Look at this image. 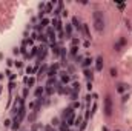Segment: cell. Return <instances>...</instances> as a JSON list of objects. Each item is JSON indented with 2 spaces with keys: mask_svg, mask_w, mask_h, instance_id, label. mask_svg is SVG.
Listing matches in <instances>:
<instances>
[{
  "mask_svg": "<svg viewBox=\"0 0 132 131\" xmlns=\"http://www.w3.org/2000/svg\"><path fill=\"white\" fill-rule=\"evenodd\" d=\"M94 28L97 33H103L104 31V16L103 11H95L94 12Z\"/></svg>",
  "mask_w": 132,
  "mask_h": 131,
  "instance_id": "6da1fadb",
  "label": "cell"
},
{
  "mask_svg": "<svg viewBox=\"0 0 132 131\" xmlns=\"http://www.w3.org/2000/svg\"><path fill=\"white\" fill-rule=\"evenodd\" d=\"M112 111H114V108H112V96L108 94L104 97V116L106 117H111L112 116Z\"/></svg>",
  "mask_w": 132,
  "mask_h": 131,
  "instance_id": "7a4b0ae2",
  "label": "cell"
},
{
  "mask_svg": "<svg viewBox=\"0 0 132 131\" xmlns=\"http://www.w3.org/2000/svg\"><path fill=\"white\" fill-rule=\"evenodd\" d=\"M60 83H63V85H66V83H69L71 82V76H69V72L68 71H62L60 72Z\"/></svg>",
  "mask_w": 132,
  "mask_h": 131,
  "instance_id": "3957f363",
  "label": "cell"
},
{
  "mask_svg": "<svg viewBox=\"0 0 132 131\" xmlns=\"http://www.w3.org/2000/svg\"><path fill=\"white\" fill-rule=\"evenodd\" d=\"M45 34H46L48 40H51V43H55V31L52 30V26H51V28H48Z\"/></svg>",
  "mask_w": 132,
  "mask_h": 131,
  "instance_id": "277c9868",
  "label": "cell"
},
{
  "mask_svg": "<svg viewBox=\"0 0 132 131\" xmlns=\"http://www.w3.org/2000/svg\"><path fill=\"white\" fill-rule=\"evenodd\" d=\"M51 23H52V30H54V31H59V33L62 31V22H60V19L55 17Z\"/></svg>",
  "mask_w": 132,
  "mask_h": 131,
  "instance_id": "5b68a950",
  "label": "cell"
},
{
  "mask_svg": "<svg viewBox=\"0 0 132 131\" xmlns=\"http://www.w3.org/2000/svg\"><path fill=\"white\" fill-rule=\"evenodd\" d=\"M103 63H104V60H103V57L98 56L97 59H95V71H103Z\"/></svg>",
  "mask_w": 132,
  "mask_h": 131,
  "instance_id": "8992f818",
  "label": "cell"
},
{
  "mask_svg": "<svg viewBox=\"0 0 132 131\" xmlns=\"http://www.w3.org/2000/svg\"><path fill=\"white\" fill-rule=\"evenodd\" d=\"M48 25H49V20H48L46 17H43V19L40 20V23H38V26H37V30H38V31H43V30H45V28H46Z\"/></svg>",
  "mask_w": 132,
  "mask_h": 131,
  "instance_id": "52a82bcc",
  "label": "cell"
},
{
  "mask_svg": "<svg viewBox=\"0 0 132 131\" xmlns=\"http://www.w3.org/2000/svg\"><path fill=\"white\" fill-rule=\"evenodd\" d=\"M51 49H52V54L55 57H59L60 56V51H62V46H59L57 43H51Z\"/></svg>",
  "mask_w": 132,
  "mask_h": 131,
  "instance_id": "ba28073f",
  "label": "cell"
},
{
  "mask_svg": "<svg viewBox=\"0 0 132 131\" xmlns=\"http://www.w3.org/2000/svg\"><path fill=\"white\" fill-rule=\"evenodd\" d=\"M72 26L75 30H78V33H81V23H80L78 17H72Z\"/></svg>",
  "mask_w": 132,
  "mask_h": 131,
  "instance_id": "9c48e42d",
  "label": "cell"
},
{
  "mask_svg": "<svg viewBox=\"0 0 132 131\" xmlns=\"http://www.w3.org/2000/svg\"><path fill=\"white\" fill-rule=\"evenodd\" d=\"M34 96H35L37 99H40L42 96H45V86H38V88H35Z\"/></svg>",
  "mask_w": 132,
  "mask_h": 131,
  "instance_id": "30bf717a",
  "label": "cell"
},
{
  "mask_svg": "<svg viewBox=\"0 0 132 131\" xmlns=\"http://www.w3.org/2000/svg\"><path fill=\"white\" fill-rule=\"evenodd\" d=\"M20 122H22V120H20L17 116H14V120H12V125H11V128H12L14 131H17L19 128H20Z\"/></svg>",
  "mask_w": 132,
  "mask_h": 131,
  "instance_id": "8fae6325",
  "label": "cell"
},
{
  "mask_svg": "<svg viewBox=\"0 0 132 131\" xmlns=\"http://www.w3.org/2000/svg\"><path fill=\"white\" fill-rule=\"evenodd\" d=\"M54 5H55V2H52V3H45L43 14H49V12H52V8H54Z\"/></svg>",
  "mask_w": 132,
  "mask_h": 131,
  "instance_id": "7c38bea8",
  "label": "cell"
},
{
  "mask_svg": "<svg viewBox=\"0 0 132 131\" xmlns=\"http://www.w3.org/2000/svg\"><path fill=\"white\" fill-rule=\"evenodd\" d=\"M83 74H85V77L88 79V82H92V79H94V72H92V69H88V68H86Z\"/></svg>",
  "mask_w": 132,
  "mask_h": 131,
  "instance_id": "4fadbf2b",
  "label": "cell"
},
{
  "mask_svg": "<svg viewBox=\"0 0 132 131\" xmlns=\"http://www.w3.org/2000/svg\"><path fill=\"white\" fill-rule=\"evenodd\" d=\"M26 119H28V122H29V123H34V122H35V119H37V113H35V111H31V113L28 114V117H26Z\"/></svg>",
  "mask_w": 132,
  "mask_h": 131,
  "instance_id": "5bb4252c",
  "label": "cell"
},
{
  "mask_svg": "<svg viewBox=\"0 0 132 131\" xmlns=\"http://www.w3.org/2000/svg\"><path fill=\"white\" fill-rule=\"evenodd\" d=\"M72 114H75V113H74V110H72L71 106H69V108H66V110H63V117H65V119H68V117H69V116H72Z\"/></svg>",
  "mask_w": 132,
  "mask_h": 131,
  "instance_id": "9a60e30c",
  "label": "cell"
},
{
  "mask_svg": "<svg viewBox=\"0 0 132 131\" xmlns=\"http://www.w3.org/2000/svg\"><path fill=\"white\" fill-rule=\"evenodd\" d=\"M65 34L68 39H71V35H72V25H66L65 26Z\"/></svg>",
  "mask_w": 132,
  "mask_h": 131,
  "instance_id": "2e32d148",
  "label": "cell"
},
{
  "mask_svg": "<svg viewBox=\"0 0 132 131\" xmlns=\"http://www.w3.org/2000/svg\"><path fill=\"white\" fill-rule=\"evenodd\" d=\"M45 93H46L48 96L54 94V93H55V86H45Z\"/></svg>",
  "mask_w": 132,
  "mask_h": 131,
  "instance_id": "e0dca14e",
  "label": "cell"
},
{
  "mask_svg": "<svg viewBox=\"0 0 132 131\" xmlns=\"http://www.w3.org/2000/svg\"><path fill=\"white\" fill-rule=\"evenodd\" d=\"M52 85H54V86L57 85V80H55V77H49V79H48V82H46V86H52Z\"/></svg>",
  "mask_w": 132,
  "mask_h": 131,
  "instance_id": "ac0fdd59",
  "label": "cell"
},
{
  "mask_svg": "<svg viewBox=\"0 0 132 131\" xmlns=\"http://www.w3.org/2000/svg\"><path fill=\"white\" fill-rule=\"evenodd\" d=\"M46 76H48V79H49V77H55V76H57V71L52 69V68H49L48 72H46Z\"/></svg>",
  "mask_w": 132,
  "mask_h": 131,
  "instance_id": "d6986e66",
  "label": "cell"
},
{
  "mask_svg": "<svg viewBox=\"0 0 132 131\" xmlns=\"http://www.w3.org/2000/svg\"><path fill=\"white\" fill-rule=\"evenodd\" d=\"M91 63H92V59H85V60L81 62V66H83V68L86 69V68H88V66L91 65Z\"/></svg>",
  "mask_w": 132,
  "mask_h": 131,
  "instance_id": "ffe728a7",
  "label": "cell"
},
{
  "mask_svg": "<svg viewBox=\"0 0 132 131\" xmlns=\"http://www.w3.org/2000/svg\"><path fill=\"white\" fill-rule=\"evenodd\" d=\"M77 53H78V46H72L71 51H69V54H71L72 57H77Z\"/></svg>",
  "mask_w": 132,
  "mask_h": 131,
  "instance_id": "44dd1931",
  "label": "cell"
},
{
  "mask_svg": "<svg viewBox=\"0 0 132 131\" xmlns=\"http://www.w3.org/2000/svg\"><path fill=\"white\" fill-rule=\"evenodd\" d=\"M71 88H72V91H75V93H80V83H78V82H74Z\"/></svg>",
  "mask_w": 132,
  "mask_h": 131,
  "instance_id": "7402d4cb",
  "label": "cell"
},
{
  "mask_svg": "<svg viewBox=\"0 0 132 131\" xmlns=\"http://www.w3.org/2000/svg\"><path fill=\"white\" fill-rule=\"evenodd\" d=\"M60 131H69V127H68L66 120H63V122L60 123Z\"/></svg>",
  "mask_w": 132,
  "mask_h": 131,
  "instance_id": "603a6c76",
  "label": "cell"
},
{
  "mask_svg": "<svg viewBox=\"0 0 132 131\" xmlns=\"http://www.w3.org/2000/svg\"><path fill=\"white\" fill-rule=\"evenodd\" d=\"M125 90H126V85H123V83H118L117 85V91L118 93H125Z\"/></svg>",
  "mask_w": 132,
  "mask_h": 131,
  "instance_id": "cb8c5ba5",
  "label": "cell"
},
{
  "mask_svg": "<svg viewBox=\"0 0 132 131\" xmlns=\"http://www.w3.org/2000/svg\"><path fill=\"white\" fill-rule=\"evenodd\" d=\"M34 83H35V79H34V77H28L26 85H28V86H34Z\"/></svg>",
  "mask_w": 132,
  "mask_h": 131,
  "instance_id": "d4e9b609",
  "label": "cell"
},
{
  "mask_svg": "<svg viewBox=\"0 0 132 131\" xmlns=\"http://www.w3.org/2000/svg\"><path fill=\"white\" fill-rule=\"evenodd\" d=\"M52 127H60V120H59L57 117L52 119Z\"/></svg>",
  "mask_w": 132,
  "mask_h": 131,
  "instance_id": "484cf974",
  "label": "cell"
},
{
  "mask_svg": "<svg viewBox=\"0 0 132 131\" xmlns=\"http://www.w3.org/2000/svg\"><path fill=\"white\" fill-rule=\"evenodd\" d=\"M83 60H85V57H83V56H77V57H75V62H77V63H80V65H81V62H83Z\"/></svg>",
  "mask_w": 132,
  "mask_h": 131,
  "instance_id": "4316f807",
  "label": "cell"
},
{
  "mask_svg": "<svg viewBox=\"0 0 132 131\" xmlns=\"http://www.w3.org/2000/svg\"><path fill=\"white\" fill-rule=\"evenodd\" d=\"M121 48H123V46H121V45H120L118 42H117V43L114 45V49H115V51H121Z\"/></svg>",
  "mask_w": 132,
  "mask_h": 131,
  "instance_id": "83f0119b",
  "label": "cell"
},
{
  "mask_svg": "<svg viewBox=\"0 0 132 131\" xmlns=\"http://www.w3.org/2000/svg\"><path fill=\"white\" fill-rule=\"evenodd\" d=\"M28 94H29V90H28V88H25V90H23V96H22V97L26 99V97H28Z\"/></svg>",
  "mask_w": 132,
  "mask_h": 131,
  "instance_id": "f1b7e54d",
  "label": "cell"
},
{
  "mask_svg": "<svg viewBox=\"0 0 132 131\" xmlns=\"http://www.w3.org/2000/svg\"><path fill=\"white\" fill-rule=\"evenodd\" d=\"M109 72H111V76H112V77H115V76H117V69H115V68H111V71H109Z\"/></svg>",
  "mask_w": 132,
  "mask_h": 131,
  "instance_id": "f546056e",
  "label": "cell"
},
{
  "mask_svg": "<svg viewBox=\"0 0 132 131\" xmlns=\"http://www.w3.org/2000/svg\"><path fill=\"white\" fill-rule=\"evenodd\" d=\"M51 68H52V69H55V71H59V69H60V63H54Z\"/></svg>",
  "mask_w": 132,
  "mask_h": 131,
  "instance_id": "4dcf8cb0",
  "label": "cell"
},
{
  "mask_svg": "<svg viewBox=\"0 0 132 131\" xmlns=\"http://www.w3.org/2000/svg\"><path fill=\"white\" fill-rule=\"evenodd\" d=\"M45 131H54V127L52 125H48V127H45Z\"/></svg>",
  "mask_w": 132,
  "mask_h": 131,
  "instance_id": "1f68e13d",
  "label": "cell"
},
{
  "mask_svg": "<svg viewBox=\"0 0 132 131\" xmlns=\"http://www.w3.org/2000/svg\"><path fill=\"white\" fill-rule=\"evenodd\" d=\"M78 106H80V103H78V102H74V103H72V106H71V108H72V110H74V108H78Z\"/></svg>",
  "mask_w": 132,
  "mask_h": 131,
  "instance_id": "d6a6232c",
  "label": "cell"
},
{
  "mask_svg": "<svg viewBox=\"0 0 132 131\" xmlns=\"http://www.w3.org/2000/svg\"><path fill=\"white\" fill-rule=\"evenodd\" d=\"M65 35H66V34L63 33V31H60V33H59V39H66Z\"/></svg>",
  "mask_w": 132,
  "mask_h": 131,
  "instance_id": "836d02e7",
  "label": "cell"
},
{
  "mask_svg": "<svg viewBox=\"0 0 132 131\" xmlns=\"http://www.w3.org/2000/svg\"><path fill=\"white\" fill-rule=\"evenodd\" d=\"M11 123H12L11 120H5V127H6V128H8V127H11Z\"/></svg>",
  "mask_w": 132,
  "mask_h": 131,
  "instance_id": "e575fe53",
  "label": "cell"
},
{
  "mask_svg": "<svg viewBox=\"0 0 132 131\" xmlns=\"http://www.w3.org/2000/svg\"><path fill=\"white\" fill-rule=\"evenodd\" d=\"M12 53H14V54H19V53H20V48H14Z\"/></svg>",
  "mask_w": 132,
  "mask_h": 131,
  "instance_id": "d590c367",
  "label": "cell"
},
{
  "mask_svg": "<svg viewBox=\"0 0 132 131\" xmlns=\"http://www.w3.org/2000/svg\"><path fill=\"white\" fill-rule=\"evenodd\" d=\"M15 66H17V68H22L23 63H22V62H15Z\"/></svg>",
  "mask_w": 132,
  "mask_h": 131,
  "instance_id": "8d00e7d4",
  "label": "cell"
},
{
  "mask_svg": "<svg viewBox=\"0 0 132 131\" xmlns=\"http://www.w3.org/2000/svg\"><path fill=\"white\" fill-rule=\"evenodd\" d=\"M2 79H3V72H0V80H2Z\"/></svg>",
  "mask_w": 132,
  "mask_h": 131,
  "instance_id": "74e56055",
  "label": "cell"
},
{
  "mask_svg": "<svg viewBox=\"0 0 132 131\" xmlns=\"http://www.w3.org/2000/svg\"><path fill=\"white\" fill-rule=\"evenodd\" d=\"M2 91H3V86H2V85H0V94H2Z\"/></svg>",
  "mask_w": 132,
  "mask_h": 131,
  "instance_id": "f35d334b",
  "label": "cell"
},
{
  "mask_svg": "<svg viewBox=\"0 0 132 131\" xmlns=\"http://www.w3.org/2000/svg\"><path fill=\"white\" fill-rule=\"evenodd\" d=\"M103 131H109V130H108V128H103Z\"/></svg>",
  "mask_w": 132,
  "mask_h": 131,
  "instance_id": "ab89813d",
  "label": "cell"
},
{
  "mask_svg": "<svg viewBox=\"0 0 132 131\" xmlns=\"http://www.w3.org/2000/svg\"><path fill=\"white\" fill-rule=\"evenodd\" d=\"M117 131H118V130H117Z\"/></svg>",
  "mask_w": 132,
  "mask_h": 131,
  "instance_id": "60d3db41",
  "label": "cell"
}]
</instances>
